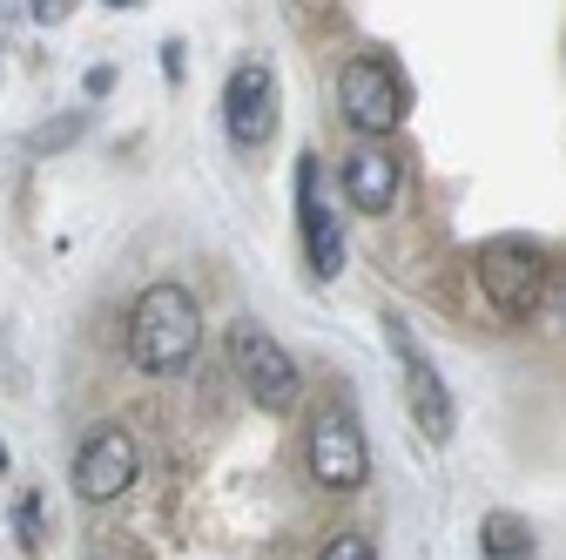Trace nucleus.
<instances>
[{"label":"nucleus","instance_id":"obj_1","mask_svg":"<svg viewBox=\"0 0 566 560\" xmlns=\"http://www.w3.org/2000/svg\"><path fill=\"white\" fill-rule=\"evenodd\" d=\"M196 344H202V311L182 284H149L135 298V311H128V365L135 372L169 378L196 359Z\"/></svg>","mask_w":566,"mask_h":560},{"label":"nucleus","instance_id":"obj_2","mask_svg":"<svg viewBox=\"0 0 566 560\" xmlns=\"http://www.w3.org/2000/svg\"><path fill=\"white\" fill-rule=\"evenodd\" d=\"M472 277H479V298L500 311L506 324H520V318H533L546 304V250L526 243V237H492V243H479Z\"/></svg>","mask_w":566,"mask_h":560},{"label":"nucleus","instance_id":"obj_3","mask_svg":"<svg viewBox=\"0 0 566 560\" xmlns=\"http://www.w3.org/2000/svg\"><path fill=\"white\" fill-rule=\"evenodd\" d=\"M304 466H311V479L324 486V494H358V486L371 479V446H365V433H358V412H350L344 398H324V405L311 412Z\"/></svg>","mask_w":566,"mask_h":560},{"label":"nucleus","instance_id":"obj_4","mask_svg":"<svg viewBox=\"0 0 566 560\" xmlns=\"http://www.w3.org/2000/svg\"><path fill=\"white\" fill-rule=\"evenodd\" d=\"M337 108L344 122L358 128V135H391L405 115H411V89L398 75V61L391 54H350L344 61V75H337Z\"/></svg>","mask_w":566,"mask_h":560},{"label":"nucleus","instance_id":"obj_5","mask_svg":"<svg viewBox=\"0 0 566 560\" xmlns=\"http://www.w3.org/2000/svg\"><path fill=\"white\" fill-rule=\"evenodd\" d=\"M230 372L243 378V392H250L263 412H291L297 392H304L291 352H283V344H276L256 318H237V324H230Z\"/></svg>","mask_w":566,"mask_h":560},{"label":"nucleus","instance_id":"obj_6","mask_svg":"<svg viewBox=\"0 0 566 560\" xmlns=\"http://www.w3.org/2000/svg\"><path fill=\"white\" fill-rule=\"evenodd\" d=\"M385 344H391V359H398V378H405V405H411V418H418V433L432 439V446H446L452 439V392H446V378H439V365L411 344V331H405V318H385Z\"/></svg>","mask_w":566,"mask_h":560},{"label":"nucleus","instance_id":"obj_7","mask_svg":"<svg viewBox=\"0 0 566 560\" xmlns=\"http://www.w3.org/2000/svg\"><path fill=\"white\" fill-rule=\"evenodd\" d=\"M297 230H304V257H311V277L331 284L344 270V224L331 217V196H324V169H317V149L297 156Z\"/></svg>","mask_w":566,"mask_h":560},{"label":"nucleus","instance_id":"obj_8","mask_svg":"<svg viewBox=\"0 0 566 560\" xmlns=\"http://www.w3.org/2000/svg\"><path fill=\"white\" fill-rule=\"evenodd\" d=\"M337 183H344V203L358 209V217H385L398 203V183H405V163L385 135H358V149L337 163Z\"/></svg>","mask_w":566,"mask_h":560},{"label":"nucleus","instance_id":"obj_9","mask_svg":"<svg viewBox=\"0 0 566 560\" xmlns=\"http://www.w3.org/2000/svg\"><path fill=\"white\" fill-rule=\"evenodd\" d=\"M223 128H230L237 149H263L276 135V75L263 61H243L223 82Z\"/></svg>","mask_w":566,"mask_h":560},{"label":"nucleus","instance_id":"obj_10","mask_svg":"<svg viewBox=\"0 0 566 560\" xmlns=\"http://www.w3.org/2000/svg\"><path fill=\"white\" fill-rule=\"evenodd\" d=\"M128 486H135V439L122 426H95L82 439V453H75V494L88 507H108V500L128 494Z\"/></svg>","mask_w":566,"mask_h":560},{"label":"nucleus","instance_id":"obj_11","mask_svg":"<svg viewBox=\"0 0 566 560\" xmlns=\"http://www.w3.org/2000/svg\"><path fill=\"white\" fill-rule=\"evenodd\" d=\"M479 553L485 560H533V527L520 514H485L479 520Z\"/></svg>","mask_w":566,"mask_h":560},{"label":"nucleus","instance_id":"obj_12","mask_svg":"<svg viewBox=\"0 0 566 560\" xmlns=\"http://www.w3.org/2000/svg\"><path fill=\"white\" fill-rule=\"evenodd\" d=\"M75 135H82V115H67V122H54V128H34V135H28V149L48 156V149H67Z\"/></svg>","mask_w":566,"mask_h":560},{"label":"nucleus","instance_id":"obj_13","mask_svg":"<svg viewBox=\"0 0 566 560\" xmlns=\"http://www.w3.org/2000/svg\"><path fill=\"white\" fill-rule=\"evenodd\" d=\"M14 527H21V547H48V527H41V500H21V514H14Z\"/></svg>","mask_w":566,"mask_h":560},{"label":"nucleus","instance_id":"obj_14","mask_svg":"<svg viewBox=\"0 0 566 560\" xmlns=\"http://www.w3.org/2000/svg\"><path fill=\"white\" fill-rule=\"evenodd\" d=\"M324 560H378V547H371L365 533H337V540L324 547Z\"/></svg>","mask_w":566,"mask_h":560},{"label":"nucleus","instance_id":"obj_15","mask_svg":"<svg viewBox=\"0 0 566 560\" xmlns=\"http://www.w3.org/2000/svg\"><path fill=\"white\" fill-rule=\"evenodd\" d=\"M115 89V68H88V95H108Z\"/></svg>","mask_w":566,"mask_h":560},{"label":"nucleus","instance_id":"obj_16","mask_svg":"<svg viewBox=\"0 0 566 560\" xmlns=\"http://www.w3.org/2000/svg\"><path fill=\"white\" fill-rule=\"evenodd\" d=\"M67 14V0H34V21H61Z\"/></svg>","mask_w":566,"mask_h":560},{"label":"nucleus","instance_id":"obj_17","mask_svg":"<svg viewBox=\"0 0 566 560\" xmlns=\"http://www.w3.org/2000/svg\"><path fill=\"white\" fill-rule=\"evenodd\" d=\"M324 8H331V0H291V14H297V21H311V14H324Z\"/></svg>","mask_w":566,"mask_h":560},{"label":"nucleus","instance_id":"obj_18","mask_svg":"<svg viewBox=\"0 0 566 560\" xmlns=\"http://www.w3.org/2000/svg\"><path fill=\"white\" fill-rule=\"evenodd\" d=\"M559 318H566V284H559Z\"/></svg>","mask_w":566,"mask_h":560},{"label":"nucleus","instance_id":"obj_19","mask_svg":"<svg viewBox=\"0 0 566 560\" xmlns=\"http://www.w3.org/2000/svg\"><path fill=\"white\" fill-rule=\"evenodd\" d=\"M108 8H135V0H108Z\"/></svg>","mask_w":566,"mask_h":560},{"label":"nucleus","instance_id":"obj_20","mask_svg":"<svg viewBox=\"0 0 566 560\" xmlns=\"http://www.w3.org/2000/svg\"><path fill=\"white\" fill-rule=\"evenodd\" d=\"M88 560H102V553H88Z\"/></svg>","mask_w":566,"mask_h":560}]
</instances>
